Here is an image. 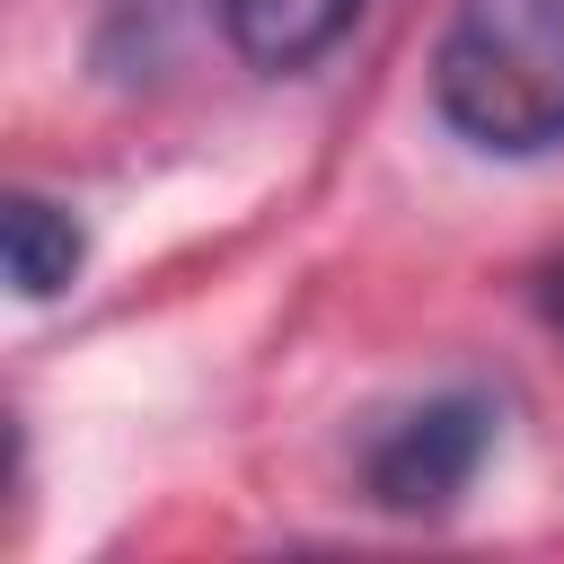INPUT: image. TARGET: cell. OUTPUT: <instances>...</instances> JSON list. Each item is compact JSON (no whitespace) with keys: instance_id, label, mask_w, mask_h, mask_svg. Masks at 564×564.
I'll return each mask as SVG.
<instances>
[{"instance_id":"obj_1","label":"cell","mask_w":564,"mask_h":564,"mask_svg":"<svg viewBox=\"0 0 564 564\" xmlns=\"http://www.w3.org/2000/svg\"><path fill=\"white\" fill-rule=\"evenodd\" d=\"M432 106L458 141L529 159L564 141V0H458L432 44Z\"/></svg>"},{"instance_id":"obj_2","label":"cell","mask_w":564,"mask_h":564,"mask_svg":"<svg viewBox=\"0 0 564 564\" xmlns=\"http://www.w3.org/2000/svg\"><path fill=\"white\" fill-rule=\"evenodd\" d=\"M485 449H494V405H485V397H432V405L397 414V423L370 441L361 485H370L379 511L423 520V511H449V502L476 485Z\"/></svg>"},{"instance_id":"obj_3","label":"cell","mask_w":564,"mask_h":564,"mask_svg":"<svg viewBox=\"0 0 564 564\" xmlns=\"http://www.w3.org/2000/svg\"><path fill=\"white\" fill-rule=\"evenodd\" d=\"M361 0H220V35L247 70H308L352 35Z\"/></svg>"},{"instance_id":"obj_4","label":"cell","mask_w":564,"mask_h":564,"mask_svg":"<svg viewBox=\"0 0 564 564\" xmlns=\"http://www.w3.org/2000/svg\"><path fill=\"white\" fill-rule=\"evenodd\" d=\"M0 256H9V291H18V300H53V291L79 282L88 238H79V220H70L62 203L9 194V203H0Z\"/></svg>"},{"instance_id":"obj_5","label":"cell","mask_w":564,"mask_h":564,"mask_svg":"<svg viewBox=\"0 0 564 564\" xmlns=\"http://www.w3.org/2000/svg\"><path fill=\"white\" fill-rule=\"evenodd\" d=\"M538 308H546V326H555V335H564V264H555V273H546V282H538Z\"/></svg>"}]
</instances>
